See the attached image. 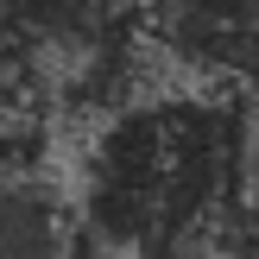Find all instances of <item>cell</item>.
<instances>
[{
    "label": "cell",
    "instance_id": "1",
    "mask_svg": "<svg viewBox=\"0 0 259 259\" xmlns=\"http://www.w3.org/2000/svg\"><path fill=\"white\" fill-rule=\"evenodd\" d=\"M247 133L215 95H158L114 114L82 158V228L114 259L253 247L240 222Z\"/></svg>",
    "mask_w": 259,
    "mask_h": 259
},
{
    "label": "cell",
    "instance_id": "2",
    "mask_svg": "<svg viewBox=\"0 0 259 259\" xmlns=\"http://www.w3.org/2000/svg\"><path fill=\"white\" fill-rule=\"evenodd\" d=\"M146 45L202 82H259V0H146Z\"/></svg>",
    "mask_w": 259,
    "mask_h": 259
},
{
    "label": "cell",
    "instance_id": "3",
    "mask_svg": "<svg viewBox=\"0 0 259 259\" xmlns=\"http://www.w3.org/2000/svg\"><path fill=\"white\" fill-rule=\"evenodd\" d=\"M0 13L38 63L57 57L63 70L146 32V0H0Z\"/></svg>",
    "mask_w": 259,
    "mask_h": 259
},
{
    "label": "cell",
    "instance_id": "4",
    "mask_svg": "<svg viewBox=\"0 0 259 259\" xmlns=\"http://www.w3.org/2000/svg\"><path fill=\"white\" fill-rule=\"evenodd\" d=\"M0 259H76L70 215L38 177H0Z\"/></svg>",
    "mask_w": 259,
    "mask_h": 259
},
{
    "label": "cell",
    "instance_id": "5",
    "mask_svg": "<svg viewBox=\"0 0 259 259\" xmlns=\"http://www.w3.org/2000/svg\"><path fill=\"white\" fill-rule=\"evenodd\" d=\"M45 101V63L25 51V38L7 25V13H0V114L13 108H38Z\"/></svg>",
    "mask_w": 259,
    "mask_h": 259
},
{
    "label": "cell",
    "instance_id": "6",
    "mask_svg": "<svg viewBox=\"0 0 259 259\" xmlns=\"http://www.w3.org/2000/svg\"><path fill=\"white\" fill-rule=\"evenodd\" d=\"M38 158H45V114L38 108L0 114V177H32Z\"/></svg>",
    "mask_w": 259,
    "mask_h": 259
}]
</instances>
